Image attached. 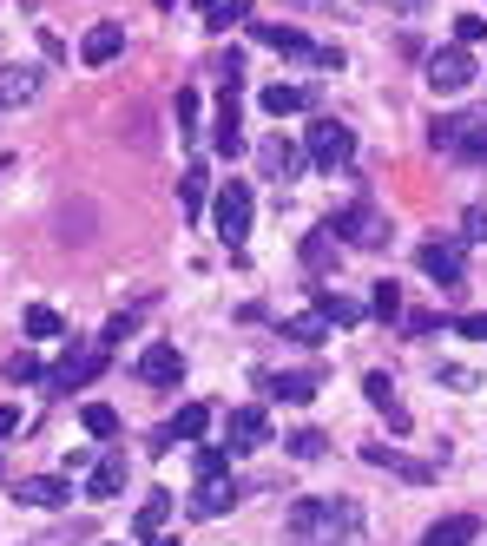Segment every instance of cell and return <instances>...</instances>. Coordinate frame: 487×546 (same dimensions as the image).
<instances>
[{"label": "cell", "mask_w": 487, "mask_h": 546, "mask_svg": "<svg viewBox=\"0 0 487 546\" xmlns=\"http://www.w3.org/2000/svg\"><path fill=\"white\" fill-rule=\"evenodd\" d=\"M303 152H310V165L336 172V165H349V158H356V132H349V125H336V119H316Z\"/></svg>", "instance_id": "obj_4"}, {"label": "cell", "mask_w": 487, "mask_h": 546, "mask_svg": "<svg viewBox=\"0 0 487 546\" xmlns=\"http://www.w3.org/2000/svg\"><path fill=\"white\" fill-rule=\"evenodd\" d=\"M474 73H481V66H474V53L468 47H441L435 60H428V93H468L474 86Z\"/></svg>", "instance_id": "obj_3"}, {"label": "cell", "mask_w": 487, "mask_h": 546, "mask_svg": "<svg viewBox=\"0 0 487 546\" xmlns=\"http://www.w3.org/2000/svg\"><path fill=\"white\" fill-rule=\"evenodd\" d=\"M330 316H323V310H310V316H290V323H283V336H290V343H303V349H316V343H323V336H330Z\"/></svg>", "instance_id": "obj_25"}, {"label": "cell", "mask_w": 487, "mask_h": 546, "mask_svg": "<svg viewBox=\"0 0 487 546\" xmlns=\"http://www.w3.org/2000/svg\"><path fill=\"white\" fill-rule=\"evenodd\" d=\"M79 422H86V435H93V441H119V408L86 402V408H79Z\"/></svg>", "instance_id": "obj_26"}, {"label": "cell", "mask_w": 487, "mask_h": 546, "mask_svg": "<svg viewBox=\"0 0 487 546\" xmlns=\"http://www.w3.org/2000/svg\"><path fill=\"white\" fill-rule=\"evenodd\" d=\"M47 362H40V356H33V349H14V356H7V382H14V389H20V382H47Z\"/></svg>", "instance_id": "obj_29"}, {"label": "cell", "mask_w": 487, "mask_h": 546, "mask_svg": "<svg viewBox=\"0 0 487 546\" xmlns=\"http://www.w3.org/2000/svg\"><path fill=\"white\" fill-rule=\"evenodd\" d=\"M316 389H323V375H316V369H283V375H264V395H277V402H310Z\"/></svg>", "instance_id": "obj_19"}, {"label": "cell", "mask_w": 487, "mask_h": 546, "mask_svg": "<svg viewBox=\"0 0 487 546\" xmlns=\"http://www.w3.org/2000/svg\"><path fill=\"white\" fill-rule=\"evenodd\" d=\"M402 329H409V336H435L441 316H435V310H415V316H402Z\"/></svg>", "instance_id": "obj_40"}, {"label": "cell", "mask_w": 487, "mask_h": 546, "mask_svg": "<svg viewBox=\"0 0 487 546\" xmlns=\"http://www.w3.org/2000/svg\"><path fill=\"white\" fill-rule=\"evenodd\" d=\"M481 40H487V20L481 14H461L455 20V47H481Z\"/></svg>", "instance_id": "obj_38"}, {"label": "cell", "mask_w": 487, "mask_h": 546, "mask_svg": "<svg viewBox=\"0 0 487 546\" xmlns=\"http://www.w3.org/2000/svg\"><path fill=\"white\" fill-rule=\"evenodd\" d=\"M211 224H218V237L231 250H244V237H251V185L244 178H231V185L218 191V204H211Z\"/></svg>", "instance_id": "obj_1"}, {"label": "cell", "mask_w": 487, "mask_h": 546, "mask_svg": "<svg viewBox=\"0 0 487 546\" xmlns=\"http://www.w3.org/2000/svg\"><path fill=\"white\" fill-rule=\"evenodd\" d=\"M126 454H99L93 461V474H86V500H119L126 494Z\"/></svg>", "instance_id": "obj_16"}, {"label": "cell", "mask_w": 487, "mask_h": 546, "mask_svg": "<svg viewBox=\"0 0 487 546\" xmlns=\"http://www.w3.org/2000/svg\"><path fill=\"white\" fill-rule=\"evenodd\" d=\"M362 461H369V468H389L395 481H415V487L435 481V468H428V461H415V454H402L395 441H362Z\"/></svg>", "instance_id": "obj_6"}, {"label": "cell", "mask_w": 487, "mask_h": 546, "mask_svg": "<svg viewBox=\"0 0 487 546\" xmlns=\"http://www.w3.org/2000/svg\"><path fill=\"white\" fill-rule=\"evenodd\" d=\"M237 20H251V0H218V7H211V20H205V27H211V33H231Z\"/></svg>", "instance_id": "obj_31"}, {"label": "cell", "mask_w": 487, "mask_h": 546, "mask_svg": "<svg viewBox=\"0 0 487 546\" xmlns=\"http://www.w3.org/2000/svg\"><path fill=\"white\" fill-rule=\"evenodd\" d=\"M330 520H336V500H297L290 514H283V527H290V540H330Z\"/></svg>", "instance_id": "obj_13"}, {"label": "cell", "mask_w": 487, "mask_h": 546, "mask_svg": "<svg viewBox=\"0 0 487 546\" xmlns=\"http://www.w3.org/2000/svg\"><path fill=\"white\" fill-rule=\"evenodd\" d=\"M119 53H126V27H119V20H99V27L79 40V60L86 66H106V60H119Z\"/></svg>", "instance_id": "obj_18"}, {"label": "cell", "mask_w": 487, "mask_h": 546, "mask_svg": "<svg viewBox=\"0 0 487 546\" xmlns=\"http://www.w3.org/2000/svg\"><path fill=\"white\" fill-rule=\"evenodd\" d=\"M60 310H47V303H33V310H27V336H60Z\"/></svg>", "instance_id": "obj_34"}, {"label": "cell", "mask_w": 487, "mask_h": 546, "mask_svg": "<svg viewBox=\"0 0 487 546\" xmlns=\"http://www.w3.org/2000/svg\"><path fill=\"white\" fill-rule=\"evenodd\" d=\"M237 500H244V487L218 474V481H198V487H191V514H198V520H218V514H231Z\"/></svg>", "instance_id": "obj_15"}, {"label": "cell", "mask_w": 487, "mask_h": 546, "mask_svg": "<svg viewBox=\"0 0 487 546\" xmlns=\"http://www.w3.org/2000/svg\"><path fill=\"white\" fill-rule=\"evenodd\" d=\"M99 369H106V343H79V349H66V356L53 362L47 389H86Z\"/></svg>", "instance_id": "obj_5"}, {"label": "cell", "mask_w": 487, "mask_h": 546, "mask_svg": "<svg viewBox=\"0 0 487 546\" xmlns=\"http://www.w3.org/2000/svg\"><path fill=\"white\" fill-rule=\"evenodd\" d=\"M389 7H402V14H422L428 0H389Z\"/></svg>", "instance_id": "obj_44"}, {"label": "cell", "mask_w": 487, "mask_h": 546, "mask_svg": "<svg viewBox=\"0 0 487 546\" xmlns=\"http://www.w3.org/2000/svg\"><path fill=\"white\" fill-rule=\"evenodd\" d=\"M7 435H20V408H0V441Z\"/></svg>", "instance_id": "obj_43"}, {"label": "cell", "mask_w": 487, "mask_h": 546, "mask_svg": "<svg viewBox=\"0 0 487 546\" xmlns=\"http://www.w3.org/2000/svg\"><path fill=\"white\" fill-rule=\"evenodd\" d=\"M178 204H185L191 218L205 211V165H185V178H178Z\"/></svg>", "instance_id": "obj_30"}, {"label": "cell", "mask_w": 487, "mask_h": 546, "mask_svg": "<svg viewBox=\"0 0 487 546\" xmlns=\"http://www.w3.org/2000/svg\"><path fill=\"white\" fill-rule=\"evenodd\" d=\"M362 395H369V408H376V415H389L395 435H409V408H402V395H395V382H389L382 369L362 375Z\"/></svg>", "instance_id": "obj_12"}, {"label": "cell", "mask_w": 487, "mask_h": 546, "mask_svg": "<svg viewBox=\"0 0 487 546\" xmlns=\"http://www.w3.org/2000/svg\"><path fill=\"white\" fill-rule=\"evenodd\" d=\"M0 172H7V158H0Z\"/></svg>", "instance_id": "obj_46"}, {"label": "cell", "mask_w": 487, "mask_h": 546, "mask_svg": "<svg viewBox=\"0 0 487 546\" xmlns=\"http://www.w3.org/2000/svg\"><path fill=\"white\" fill-rule=\"evenodd\" d=\"M415 264H422V277H435L441 290H461V283H468V277H461V244H441V237H435V244L415 250Z\"/></svg>", "instance_id": "obj_9"}, {"label": "cell", "mask_w": 487, "mask_h": 546, "mask_svg": "<svg viewBox=\"0 0 487 546\" xmlns=\"http://www.w3.org/2000/svg\"><path fill=\"white\" fill-rule=\"evenodd\" d=\"M231 468V448H198V481H218Z\"/></svg>", "instance_id": "obj_37"}, {"label": "cell", "mask_w": 487, "mask_h": 546, "mask_svg": "<svg viewBox=\"0 0 487 546\" xmlns=\"http://www.w3.org/2000/svg\"><path fill=\"white\" fill-rule=\"evenodd\" d=\"M468 244H487V204H468Z\"/></svg>", "instance_id": "obj_41"}, {"label": "cell", "mask_w": 487, "mask_h": 546, "mask_svg": "<svg viewBox=\"0 0 487 546\" xmlns=\"http://www.w3.org/2000/svg\"><path fill=\"white\" fill-rule=\"evenodd\" d=\"M251 40H257V47H270V53H290V60H316V47H310V33H303V27L251 20Z\"/></svg>", "instance_id": "obj_10"}, {"label": "cell", "mask_w": 487, "mask_h": 546, "mask_svg": "<svg viewBox=\"0 0 487 546\" xmlns=\"http://www.w3.org/2000/svg\"><path fill=\"white\" fill-rule=\"evenodd\" d=\"M257 172L283 185V178H297V172H303V152H297L290 139H283V132H270V139L257 145Z\"/></svg>", "instance_id": "obj_14"}, {"label": "cell", "mask_w": 487, "mask_h": 546, "mask_svg": "<svg viewBox=\"0 0 487 546\" xmlns=\"http://www.w3.org/2000/svg\"><path fill=\"white\" fill-rule=\"evenodd\" d=\"M139 382H152V389H178V382H185V356H178L172 343H152L139 356Z\"/></svg>", "instance_id": "obj_11"}, {"label": "cell", "mask_w": 487, "mask_h": 546, "mask_svg": "<svg viewBox=\"0 0 487 546\" xmlns=\"http://www.w3.org/2000/svg\"><path fill=\"white\" fill-rule=\"evenodd\" d=\"M40 99V66H0V112Z\"/></svg>", "instance_id": "obj_17"}, {"label": "cell", "mask_w": 487, "mask_h": 546, "mask_svg": "<svg viewBox=\"0 0 487 546\" xmlns=\"http://www.w3.org/2000/svg\"><path fill=\"white\" fill-rule=\"evenodd\" d=\"M330 231L343 237L349 250H382V237H389V224H382V211H376V204L362 198V204H349V211H336V218H330Z\"/></svg>", "instance_id": "obj_2"}, {"label": "cell", "mask_w": 487, "mask_h": 546, "mask_svg": "<svg viewBox=\"0 0 487 546\" xmlns=\"http://www.w3.org/2000/svg\"><path fill=\"white\" fill-rule=\"evenodd\" d=\"M79 540H93V527L79 520V527H60V533H47V540H27V546H79Z\"/></svg>", "instance_id": "obj_39"}, {"label": "cell", "mask_w": 487, "mask_h": 546, "mask_svg": "<svg viewBox=\"0 0 487 546\" xmlns=\"http://www.w3.org/2000/svg\"><path fill=\"white\" fill-rule=\"evenodd\" d=\"M145 546H178V540H172V533H152V540H145Z\"/></svg>", "instance_id": "obj_45"}, {"label": "cell", "mask_w": 487, "mask_h": 546, "mask_svg": "<svg viewBox=\"0 0 487 546\" xmlns=\"http://www.w3.org/2000/svg\"><path fill=\"white\" fill-rule=\"evenodd\" d=\"M369 310H376L382 323H402V290H395V283L382 277V283H376V297H369Z\"/></svg>", "instance_id": "obj_32"}, {"label": "cell", "mask_w": 487, "mask_h": 546, "mask_svg": "<svg viewBox=\"0 0 487 546\" xmlns=\"http://www.w3.org/2000/svg\"><path fill=\"white\" fill-rule=\"evenodd\" d=\"M323 428H297V435H290V454H297V461H316V454H323Z\"/></svg>", "instance_id": "obj_35"}, {"label": "cell", "mask_w": 487, "mask_h": 546, "mask_svg": "<svg viewBox=\"0 0 487 546\" xmlns=\"http://www.w3.org/2000/svg\"><path fill=\"white\" fill-rule=\"evenodd\" d=\"M172 119H178V132H198V86H178Z\"/></svg>", "instance_id": "obj_33"}, {"label": "cell", "mask_w": 487, "mask_h": 546, "mask_svg": "<svg viewBox=\"0 0 487 546\" xmlns=\"http://www.w3.org/2000/svg\"><path fill=\"white\" fill-rule=\"evenodd\" d=\"M165 520H172V494L158 487V494H145V500H139V533H145V540H152V533L165 527Z\"/></svg>", "instance_id": "obj_28"}, {"label": "cell", "mask_w": 487, "mask_h": 546, "mask_svg": "<svg viewBox=\"0 0 487 546\" xmlns=\"http://www.w3.org/2000/svg\"><path fill=\"white\" fill-rule=\"evenodd\" d=\"M205 428H211V408L205 402H185L172 422H165V435H172V441H205Z\"/></svg>", "instance_id": "obj_23"}, {"label": "cell", "mask_w": 487, "mask_h": 546, "mask_svg": "<svg viewBox=\"0 0 487 546\" xmlns=\"http://www.w3.org/2000/svg\"><path fill=\"white\" fill-rule=\"evenodd\" d=\"M14 500L20 507H66L73 500V474H20Z\"/></svg>", "instance_id": "obj_8"}, {"label": "cell", "mask_w": 487, "mask_h": 546, "mask_svg": "<svg viewBox=\"0 0 487 546\" xmlns=\"http://www.w3.org/2000/svg\"><path fill=\"white\" fill-rule=\"evenodd\" d=\"M336 244H343V237H336L330 224H323V231H310V237H303V264H310V270H330Z\"/></svg>", "instance_id": "obj_27"}, {"label": "cell", "mask_w": 487, "mask_h": 546, "mask_svg": "<svg viewBox=\"0 0 487 546\" xmlns=\"http://www.w3.org/2000/svg\"><path fill=\"white\" fill-rule=\"evenodd\" d=\"M310 297H316V310L330 316V323H343V329H356V323H362V303H356V297H343V290H330V283H310Z\"/></svg>", "instance_id": "obj_21"}, {"label": "cell", "mask_w": 487, "mask_h": 546, "mask_svg": "<svg viewBox=\"0 0 487 546\" xmlns=\"http://www.w3.org/2000/svg\"><path fill=\"white\" fill-rule=\"evenodd\" d=\"M303 106H310V86H283V79L264 86V112H270V119H290V112H303Z\"/></svg>", "instance_id": "obj_24"}, {"label": "cell", "mask_w": 487, "mask_h": 546, "mask_svg": "<svg viewBox=\"0 0 487 546\" xmlns=\"http://www.w3.org/2000/svg\"><path fill=\"white\" fill-rule=\"evenodd\" d=\"M448 329H455V336H468V343H487V310H461Z\"/></svg>", "instance_id": "obj_36"}, {"label": "cell", "mask_w": 487, "mask_h": 546, "mask_svg": "<svg viewBox=\"0 0 487 546\" xmlns=\"http://www.w3.org/2000/svg\"><path fill=\"white\" fill-rule=\"evenodd\" d=\"M474 533H481L474 514H448V520H435V527L422 533V546H474Z\"/></svg>", "instance_id": "obj_20"}, {"label": "cell", "mask_w": 487, "mask_h": 546, "mask_svg": "<svg viewBox=\"0 0 487 546\" xmlns=\"http://www.w3.org/2000/svg\"><path fill=\"white\" fill-rule=\"evenodd\" d=\"M224 441H231V454H257L270 441V415L264 408H231L224 415Z\"/></svg>", "instance_id": "obj_7"}, {"label": "cell", "mask_w": 487, "mask_h": 546, "mask_svg": "<svg viewBox=\"0 0 487 546\" xmlns=\"http://www.w3.org/2000/svg\"><path fill=\"white\" fill-rule=\"evenodd\" d=\"M441 382H448V389H461V395H468V389H474V369H441Z\"/></svg>", "instance_id": "obj_42"}, {"label": "cell", "mask_w": 487, "mask_h": 546, "mask_svg": "<svg viewBox=\"0 0 487 546\" xmlns=\"http://www.w3.org/2000/svg\"><path fill=\"white\" fill-rule=\"evenodd\" d=\"M237 93H224V106H218V132H211V145H218V158H237L244 152V132H237Z\"/></svg>", "instance_id": "obj_22"}]
</instances>
